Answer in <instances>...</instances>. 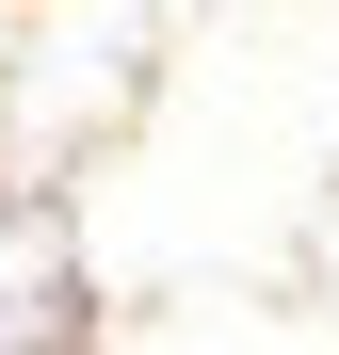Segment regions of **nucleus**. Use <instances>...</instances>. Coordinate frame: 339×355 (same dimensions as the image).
<instances>
[]
</instances>
